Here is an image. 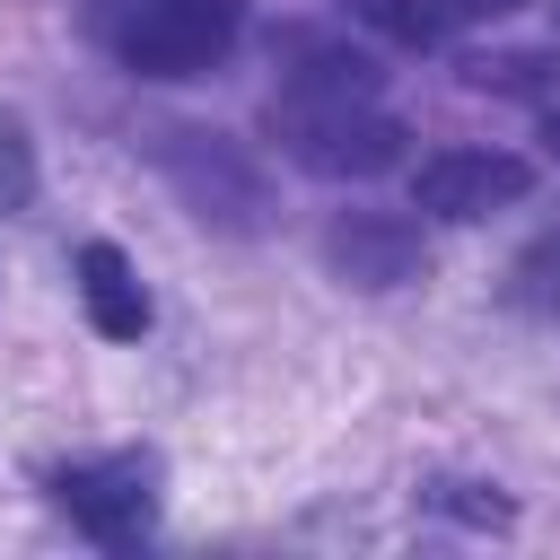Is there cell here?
Returning <instances> with one entry per match:
<instances>
[{
	"label": "cell",
	"mask_w": 560,
	"mask_h": 560,
	"mask_svg": "<svg viewBox=\"0 0 560 560\" xmlns=\"http://www.w3.org/2000/svg\"><path fill=\"white\" fill-rule=\"evenodd\" d=\"M534 192V166L516 149H438L411 166V210L429 219H490Z\"/></svg>",
	"instance_id": "5b68a950"
},
{
	"label": "cell",
	"mask_w": 560,
	"mask_h": 560,
	"mask_svg": "<svg viewBox=\"0 0 560 560\" xmlns=\"http://www.w3.org/2000/svg\"><path fill=\"white\" fill-rule=\"evenodd\" d=\"M79 306H88V324L105 332V341H140L149 332V289H140V271H131V254L122 245H79Z\"/></svg>",
	"instance_id": "ba28073f"
},
{
	"label": "cell",
	"mask_w": 560,
	"mask_h": 560,
	"mask_svg": "<svg viewBox=\"0 0 560 560\" xmlns=\"http://www.w3.org/2000/svg\"><path fill=\"white\" fill-rule=\"evenodd\" d=\"M35 201V140L18 114H0V219H18Z\"/></svg>",
	"instance_id": "8fae6325"
},
{
	"label": "cell",
	"mask_w": 560,
	"mask_h": 560,
	"mask_svg": "<svg viewBox=\"0 0 560 560\" xmlns=\"http://www.w3.org/2000/svg\"><path fill=\"white\" fill-rule=\"evenodd\" d=\"M149 158H158V175L175 184V201H184L201 228L254 236V228L271 219V184H262V166H254L245 140L201 131V122H166V131H149Z\"/></svg>",
	"instance_id": "3957f363"
},
{
	"label": "cell",
	"mask_w": 560,
	"mask_h": 560,
	"mask_svg": "<svg viewBox=\"0 0 560 560\" xmlns=\"http://www.w3.org/2000/svg\"><path fill=\"white\" fill-rule=\"evenodd\" d=\"M96 35L131 79H210L245 35V0H105Z\"/></svg>",
	"instance_id": "6da1fadb"
},
{
	"label": "cell",
	"mask_w": 560,
	"mask_h": 560,
	"mask_svg": "<svg viewBox=\"0 0 560 560\" xmlns=\"http://www.w3.org/2000/svg\"><path fill=\"white\" fill-rule=\"evenodd\" d=\"M52 499L96 534V542H140L158 525V455L122 446V455H88L52 472Z\"/></svg>",
	"instance_id": "277c9868"
},
{
	"label": "cell",
	"mask_w": 560,
	"mask_h": 560,
	"mask_svg": "<svg viewBox=\"0 0 560 560\" xmlns=\"http://www.w3.org/2000/svg\"><path fill=\"white\" fill-rule=\"evenodd\" d=\"M508 298L534 315H560V228H542L516 262H508Z\"/></svg>",
	"instance_id": "30bf717a"
},
{
	"label": "cell",
	"mask_w": 560,
	"mask_h": 560,
	"mask_svg": "<svg viewBox=\"0 0 560 560\" xmlns=\"http://www.w3.org/2000/svg\"><path fill=\"white\" fill-rule=\"evenodd\" d=\"M271 140L289 166L324 175V184H376L402 166V122L376 105V96H271Z\"/></svg>",
	"instance_id": "7a4b0ae2"
},
{
	"label": "cell",
	"mask_w": 560,
	"mask_h": 560,
	"mask_svg": "<svg viewBox=\"0 0 560 560\" xmlns=\"http://www.w3.org/2000/svg\"><path fill=\"white\" fill-rule=\"evenodd\" d=\"M324 262H332V280H350V289H402V280L429 271V245H420V228H411L402 210H332Z\"/></svg>",
	"instance_id": "8992f818"
},
{
	"label": "cell",
	"mask_w": 560,
	"mask_h": 560,
	"mask_svg": "<svg viewBox=\"0 0 560 560\" xmlns=\"http://www.w3.org/2000/svg\"><path fill=\"white\" fill-rule=\"evenodd\" d=\"M429 9V26L446 35V26H490V18H516L525 0H420Z\"/></svg>",
	"instance_id": "7c38bea8"
},
{
	"label": "cell",
	"mask_w": 560,
	"mask_h": 560,
	"mask_svg": "<svg viewBox=\"0 0 560 560\" xmlns=\"http://www.w3.org/2000/svg\"><path fill=\"white\" fill-rule=\"evenodd\" d=\"M455 70H464V88H490V96H534V88L560 79L551 52H464Z\"/></svg>",
	"instance_id": "9c48e42d"
},
{
	"label": "cell",
	"mask_w": 560,
	"mask_h": 560,
	"mask_svg": "<svg viewBox=\"0 0 560 560\" xmlns=\"http://www.w3.org/2000/svg\"><path fill=\"white\" fill-rule=\"evenodd\" d=\"M542 149L560 158V105H542Z\"/></svg>",
	"instance_id": "4fadbf2b"
},
{
	"label": "cell",
	"mask_w": 560,
	"mask_h": 560,
	"mask_svg": "<svg viewBox=\"0 0 560 560\" xmlns=\"http://www.w3.org/2000/svg\"><path fill=\"white\" fill-rule=\"evenodd\" d=\"M271 61H280L289 96H376L385 88V61L368 44H350V35H324V26H280Z\"/></svg>",
	"instance_id": "52a82bcc"
}]
</instances>
